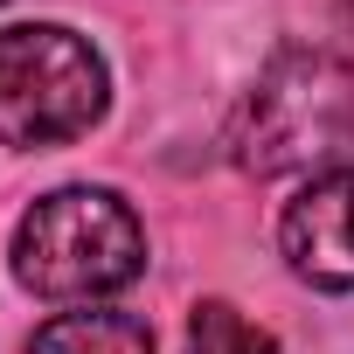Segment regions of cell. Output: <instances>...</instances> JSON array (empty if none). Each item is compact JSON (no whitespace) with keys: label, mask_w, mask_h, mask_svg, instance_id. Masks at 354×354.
<instances>
[{"label":"cell","mask_w":354,"mask_h":354,"mask_svg":"<svg viewBox=\"0 0 354 354\" xmlns=\"http://www.w3.org/2000/svg\"><path fill=\"white\" fill-rule=\"evenodd\" d=\"M230 153L243 174L354 167V63L333 49H278L236 104Z\"/></svg>","instance_id":"cell-1"},{"label":"cell","mask_w":354,"mask_h":354,"mask_svg":"<svg viewBox=\"0 0 354 354\" xmlns=\"http://www.w3.org/2000/svg\"><path fill=\"white\" fill-rule=\"evenodd\" d=\"M15 271L42 299H111L146 271V230L111 188H56L15 230Z\"/></svg>","instance_id":"cell-2"},{"label":"cell","mask_w":354,"mask_h":354,"mask_svg":"<svg viewBox=\"0 0 354 354\" xmlns=\"http://www.w3.org/2000/svg\"><path fill=\"white\" fill-rule=\"evenodd\" d=\"M104 56L56 21L0 28V146H70L104 118Z\"/></svg>","instance_id":"cell-3"},{"label":"cell","mask_w":354,"mask_h":354,"mask_svg":"<svg viewBox=\"0 0 354 354\" xmlns=\"http://www.w3.org/2000/svg\"><path fill=\"white\" fill-rule=\"evenodd\" d=\"M285 264L319 292H354V167L313 174L278 216Z\"/></svg>","instance_id":"cell-4"},{"label":"cell","mask_w":354,"mask_h":354,"mask_svg":"<svg viewBox=\"0 0 354 354\" xmlns=\"http://www.w3.org/2000/svg\"><path fill=\"white\" fill-rule=\"evenodd\" d=\"M28 354H153V333H146V319L97 306V313H56L28 340Z\"/></svg>","instance_id":"cell-5"},{"label":"cell","mask_w":354,"mask_h":354,"mask_svg":"<svg viewBox=\"0 0 354 354\" xmlns=\"http://www.w3.org/2000/svg\"><path fill=\"white\" fill-rule=\"evenodd\" d=\"M188 354H278V340L250 326L230 299H202L188 319Z\"/></svg>","instance_id":"cell-6"}]
</instances>
